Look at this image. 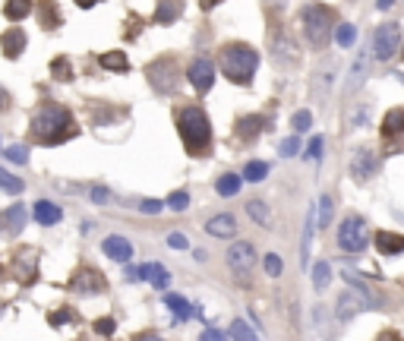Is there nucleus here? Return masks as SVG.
Masks as SVG:
<instances>
[{
  "label": "nucleus",
  "mask_w": 404,
  "mask_h": 341,
  "mask_svg": "<svg viewBox=\"0 0 404 341\" xmlns=\"http://www.w3.org/2000/svg\"><path fill=\"white\" fill-rule=\"evenodd\" d=\"M26 228V206L16 202L13 209H6L4 219H0V234H23Z\"/></svg>",
  "instance_id": "obj_19"
},
{
  "label": "nucleus",
  "mask_w": 404,
  "mask_h": 341,
  "mask_svg": "<svg viewBox=\"0 0 404 341\" xmlns=\"http://www.w3.org/2000/svg\"><path fill=\"white\" fill-rule=\"evenodd\" d=\"M95 332H98V335H114V319H98V322H95Z\"/></svg>",
  "instance_id": "obj_48"
},
{
  "label": "nucleus",
  "mask_w": 404,
  "mask_h": 341,
  "mask_svg": "<svg viewBox=\"0 0 404 341\" xmlns=\"http://www.w3.org/2000/svg\"><path fill=\"white\" fill-rule=\"evenodd\" d=\"M167 243H171L174 250H187V246H190V241H187V237H183V234H177V231H174V234L167 237Z\"/></svg>",
  "instance_id": "obj_50"
},
{
  "label": "nucleus",
  "mask_w": 404,
  "mask_h": 341,
  "mask_svg": "<svg viewBox=\"0 0 404 341\" xmlns=\"http://www.w3.org/2000/svg\"><path fill=\"white\" fill-rule=\"evenodd\" d=\"M38 23L45 32H54V28L63 26V16H61V6L54 0H38Z\"/></svg>",
  "instance_id": "obj_21"
},
{
  "label": "nucleus",
  "mask_w": 404,
  "mask_h": 341,
  "mask_svg": "<svg viewBox=\"0 0 404 341\" xmlns=\"http://www.w3.org/2000/svg\"><path fill=\"white\" fill-rule=\"evenodd\" d=\"M101 250H105V256L114 259V263H130V259H133V243H130L127 237H120V234L105 237Z\"/></svg>",
  "instance_id": "obj_15"
},
{
  "label": "nucleus",
  "mask_w": 404,
  "mask_h": 341,
  "mask_svg": "<svg viewBox=\"0 0 404 341\" xmlns=\"http://www.w3.org/2000/svg\"><path fill=\"white\" fill-rule=\"evenodd\" d=\"M136 341H165V338H158V335H152V332H143V335H136Z\"/></svg>",
  "instance_id": "obj_53"
},
{
  "label": "nucleus",
  "mask_w": 404,
  "mask_h": 341,
  "mask_svg": "<svg viewBox=\"0 0 404 341\" xmlns=\"http://www.w3.org/2000/svg\"><path fill=\"white\" fill-rule=\"evenodd\" d=\"M183 16V0H158V6H155V23L158 26H174L177 19Z\"/></svg>",
  "instance_id": "obj_20"
},
{
  "label": "nucleus",
  "mask_w": 404,
  "mask_h": 341,
  "mask_svg": "<svg viewBox=\"0 0 404 341\" xmlns=\"http://www.w3.org/2000/svg\"><path fill=\"white\" fill-rule=\"evenodd\" d=\"M332 219H335V202H332V196H328V193H322L319 196V221H316V224L326 231L328 224H332Z\"/></svg>",
  "instance_id": "obj_32"
},
{
  "label": "nucleus",
  "mask_w": 404,
  "mask_h": 341,
  "mask_svg": "<svg viewBox=\"0 0 404 341\" xmlns=\"http://www.w3.org/2000/svg\"><path fill=\"white\" fill-rule=\"evenodd\" d=\"M328 285H332V268H328V263H316L313 266V288L316 291H326Z\"/></svg>",
  "instance_id": "obj_35"
},
{
  "label": "nucleus",
  "mask_w": 404,
  "mask_h": 341,
  "mask_svg": "<svg viewBox=\"0 0 404 341\" xmlns=\"http://www.w3.org/2000/svg\"><path fill=\"white\" fill-rule=\"evenodd\" d=\"M366 243H370V224H366V219L348 215L341 221V228H338V246L348 253H360L366 250Z\"/></svg>",
  "instance_id": "obj_6"
},
{
  "label": "nucleus",
  "mask_w": 404,
  "mask_h": 341,
  "mask_svg": "<svg viewBox=\"0 0 404 341\" xmlns=\"http://www.w3.org/2000/svg\"><path fill=\"white\" fill-rule=\"evenodd\" d=\"M205 234H212V237H218V241H231L234 234H237V219L234 215H215V219H209L205 221Z\"/></svg>",
  "instance_id": "obj_17"
},
{
  "label": "nucleus",
  "mask_w": 404,
  "mask_h": 341,
  "mask_svg": "<svg viewBox=\"0 0 404 341\" xmlns=\"http://www.w3.org/2000/svg\"><path fill=\"white\" fill-rule=\"evenodd\" d=\"M291 127H294V133H306V130L313 127V114L310 111H297L291 117Z\"/></svg>",
  "instance_id": "obj_42"
},
{
  "label": "nucleus",
  "mask_w": 404,
  "mask_h": 341,
  "mask_svg": "<svg viewBox=\"0 0 404 341\" xmlns=\"http://www.w3.org/2000/svg\"><path fill=\"white\" fill-rule=\"evenodd\" d=\"M177 133L190 155L200 158L212 149V123L200 105H183L177 111Z\"/></svg>",
  "instance_id": "obj_2"
},
{
  "label": "nucleus",
  "mask_w": 404,
  "mask_h": 341,
  "mask_svg": "<svg viewBox=\"0 0 404 341\" xmlns=\"http://www.w3.org/2000/svg\"><path fill=\"white\" fill-rule=\"evenodd\" d=\"M200 341H227V335L224 332H218V329H205L200 335Z\"/></svg>",
  "instance_id": "obj_51"
},
{
  "label": "nucleus",
  "mask_w": 404,
  "mask_h": 341,
  "mask_svg": "<svg viewBox=\"0 0 404 341\" xmlns=\"http://www.w3.org/2000/svg\"><path fill=\"white\" fill-rule=\"evenodd\" d=\"M395 0H376V10H392Z\"/></svg>",
  "instance_id": "obj_55"
},
{
  "label": "nucleus",
  "mask_w": 404,
  "mask_h": 341,
  "mask_svg": "<svg viewBox=\"0 0 404 341\" xmlns=\"http://www.w3.org/2000/svg\"><path fill=\"white\" fill-rule=\"evenodd\" d=\"M32 0H6V6H4V16L6 19H13V23H19V19H26L29 13H32Z\"/></svg>",
  "instance_id": "obj_31"
},
{
  "label": "nucleus",
  "mask_w": 404,
  "mask_h": 341,
  "mask_svg": "<svg viewBox=\"0 0 404 341\" xmlns=\"http://www.w3.org/2000/svg\"><path fill=\"white\" fill-rule=\"evenodd\" d=\"M165 206L171 209V212H187V209H190V193H187V190L171 193V196H167V202H165Z\"/></svg>",
  "instance_id": "obj_40"
},
{
  "label": "nucleus",
  "mask_w": 404,
  "mask_h": 341,
  "mask_svg": "<svg viewBox=\"0 0 404 341\" xmlns=\"http://www.w3.org/2000/svg\"><path fill=\"white\" fill-rule=\"evenodd\" d=\"M70 288L79 297H98V294H105L108 281H105V275H101L98 268H79V272L70 278Z\"/></svg>",
  "instance_id": "obj_10"
},
{
  "label": "nucleus",
  "mask_w": 404,
  "mask_h": 341,
  "mask_svg": "<svg viewBox=\"0 0 404 341\" xmlns=\"http://www.w3.org/2000/svg\"><path fill=\"white\" fill-rule=\"evenodd\" d=\"M269 177V164L266 162H249L244 168V180L247 184H259V180Z\"/></svg>",
  "instance_id": "obj_36"
},
{
  "label": "nucleus",
  "mask_w": 404,
  "mask_h": 341,
  "mask_svg": "<svg viewBox=\"0 0 404 341\" xmlns=\"http://www.w3.org/2000/svg\"><path fill=\"white\" fill-rule=\"evenodd\" d=\"M92 199H95V202H108V199H111V190H108V187H95V190H92Z\"/></svg>",
  "instance_id": "obj_52"
},
{
  "label": "nucleus",
  "mask_w": 404,
  "mask_h": 341,
  "mask_svg": "<svg viewBox=\"0 0 404 341\" xmlns=\"http://www.w3.org/2000/svg\"><path fill=\"white\" fill-rule=\"evenodd\" d=\"M366 73H370V61H366V54H360L357 61H354V67H351V76H348V85H344V92H357L360 85H363V79Z\"/></svg>",
  "instance_id": "obj_27"
},
{
  "label": "nucleus",
  "mask_w": 404,
  "mask_h": 341,
  "mask_svg": "<svg viewBox=\"0 0 404 341\" xmlns=\"http://www.w3.org/2000/svg\"><path fill=\"white\" fill-rule=\"evenodd\" d=\"M67 322H73V313L67 307H63V313H51V325H54V329L57 325H67Z\"/></svg>",
  "instance_id": "obj_49"
},
{
  "label": "nucleus",
  "mask_w": 404,
  "mask_h": 341,
  "mask_svg": "<svg viewBox=\"0 0 404 341\" xmlns=\"http://www.w3.org/2000/svg\"><path fill=\"white\" fill-rule=\"evenodd\" d=\"M231 338L234 341H259V335L249 329L244 319H234V322H231Z\"/></svg>",
  "instance_id": "obj_37"
},
{
  "label": "nucleus",
  "mask_w": 404,
  "mask_h": 341,
  "mask_svg": "<svg viewBox=\"0 0 404 341\" xmlns=\"http://www.w3.org/2000/svg\"><path fill=\"white\" fill-rule=\"evenodd\" d=\"M376 250L382 253V256H398V253H404V234L379 231L376 234Z\"/></svg>",
  "instance_id": "obj_24"
},
{
  "label": "nucleus",
  "mask_w": 404,
  "mask_h": 341,
  "mask_svg": "<svg viewBox=\"0 0 404 341\" xmlns=\"http://www.w3.org/2000/svg\"><path fill=\"white\" fill-rule=\"evenodd\" d=\"M218 4H222V0H200V6H202V10H215Z\"/></svg>",
  "instance_id": "obj_54"
},
{
  "label": "nucleus",
  "mask_w": 404,
  "mask_h": 341,
  "mask_svg": "<svg viewBox=\"0 0 404 341\" xmlns=\"http://www.w3.org/2000/svg\"><path fill=\"white\" fill-rule=\"evenodd\" d=\"M335 26H338V13L326 4H306L300 10V28H304L306 45L322 51L328 48V41H335Z\"/></svg>",
  "instance_id": "obj_4"
},
{
  "label": "nucleus",
  "mask_w": 404,
  "mask_h": 341,
  "mask_svg": "<svg viewBox=\"0 0 404 341\" xmlns=\"http://www.w3.org/2000/svg\"><path fill=\"white\" fill-rule=\"evenodd\" d=\"M357 41V28L351 23H338L335 26V45L338 48H351Z\"/></svg>",
  "instance_id": "obj_33"
},
{
  "label": "nucleus",
  "mask_w": 404,
  "mask_h": 341,
  "mask_svg": "<svg viewBox=\"0 0 404 341\" xmlns=\"http://www.w3.org/2000/svg\"><path fill=\"white\" fill-rule=\"evenodd\" d=\"M319 155H322V136H313L310 146H306V158H316V162H319Z\"/></svg>",
  "instance_id": "obj_47"
},
{
  "label": "nucleus",
  "mask_w": 404,
  "mask_h": 341,
  "mask_svg": "<svg viewBox=\"0 0 404 341\" xmlns=\"http://www.w3.org/2000/svg\"><path fill=\"white\" fill-rule=\"evenodd\" d=\"M366 307H373V303L366 300V297L360 294V291H354V288H351V291L338 294V300H335V316L341 319V322H348V319H354L360 310H366Z\"/></svg>",
  "instance_id": "obj_14"
},
{
  "label": "nucleus",
  "mask_w": 404,
  "mask_h": 341,
  "mask_svg": "<svg viewBox=\"0 0 404 341\" xmlns=\"http://www.w3.org/2000/svg\"><path fill=\"white\" fill-rule=\"evenodd\" d=\"M6 158H10L13 164H29V149L26 146H10L6 149Z\"/></svg>",
  "instance_id": "obj_44"
},
{
  "label": "nucleus",
  "mask_w": 404,
  "mask_h": 341,
  "mask_svg": "<svg viewBox=\"0 0 404 341\" xmlns=\"http://www.w3.org/2000/svg\"><path fill=\"white\" fill-rule=\"evenodd\" d=\"M297 152H300V140H297V133H291L288 140H284L281 146H278V155H281V158H294Z\"/></svg>",
  "instance_id": "obj_43"
},
{
  "label": "nucleus",
  "mask_w": 404,
  "mask_h": 341,
  "mask_svg": "<svg viewBox=\"0 0 404 341\" xmlns=\"http://www.w3.org/2000/svg\"><path fill=\"white\" fill-rule=\"evenodd\" d=\"M247 215H249V219H253L256 224H262V228H269V224H271V209H269L262 199H249V202H247Z\"/></svg>",
  "instance_id": "obj_30"
},
{
  "label": "nucleus",
  "mask_w": 404,
  "mask_h": 341,
  "mask_svg": "<svg viewBox=\"0 0 404 341\" xmlns=\"http://www.w3.org/2000/svg\"><path fill=\"white\" fill-rule=\"evenodd\" d=\"M262 130H266V117H262V114H244V117H237V136L244 142L256 140Z\"/></svg>",
  "instance_id": "obj_22"
},
{
  "label": "nucleus",
  "mask_w": 404,
  "mask_h": 341,
  "mask_svg": "<svg viewBox=\"0 0 404 341\" xmlns=\"http://www.w3.org/2000/svg\"><path fill=\"white\" fill-rule=\"evenodd\" d=\"M161 209H167L165 202H158V199H139V212L143 215H158Z\"/></svg>",
  "instance_id": "obj_46"
},
{
  "label": "nucleus",
  "mask_w": 404,
  "mask_h": 341,
  "mask_svg": "<svg viewBox=\"0 0 404 341\" xmlns=\"http://www.w3.org/2000/svg\"><path fill=\"white\" fill-rule=\"evenodd\" d=\"M76 4H79V6H83V10H92V6H95V4H98V0H76Z\"/></svg>",
  "instance_id": "obj_56"
},
{
  "label": "nucleus",
  "mask_w": 404,
  "mask_h": 341,
  "mask_svg": "<svg viewBox=\"0 0 404 341\" xmlns=\"http://www.w3.org/2000/svg\"><path fill=\"white\" fill-rule=\"evenodd\" d=\"M382 136H385V140L404 136V107H392V111L385 114V120H382Z\"/></svg>",
  "instance_id": "obj_25"
},
{
  "label": "nucleus",
  "mask_w": 404,
  "mask_h": 341,
  "mask_svg": "<svg viewBox=\"0 0 404 341\" xmlns=\"http://www.w3.org/2000/svg\"><path fill=\"white\" fill-rule=\"evenodd\" d=\"M401 48V26L398 23H382L373 32V57L382 63H388Z\"/></svg>",
  "instance_id": "obj_8"
},
{
  "label": "nucleus",
  "mask_w": 404,
  "mask_h": 341,
  "mask_svg": "<svg viewBox=\"0 0 404 341\" xmlns=\"http://www.w3.org/2000/svg\"><path fill=\"white\" fill-rule=\"evenodd\" d=\"M165 303L174 310V316H177V319L202 316V313H200V307H190V300H187V297H180V294H165Z\"/></svg>",
  "instance_id": "obj_28"
},
{
  "label": "nucleus",
  "mask_w": 404,
  "mask_h": 341,
  "mask_svg": "<svg viewBox=\"0 0 404 341\" xmlns=\"http://www.w3.org/2000/svg\"><path fill=\"white\" fill-rule=\"evenodd\" d=\"M139 278H143V281H152V288L165 291L167 281H171V275H167V268H165V266H158V263H145V266H139Z\"/></svg>",
  "instance_id": "obj_23"
},
{
  "label": "nucleus",
  "mask_w": 404,
  "mask_h": 341,
  "mask_svg": "<svg viewBox=\"0 0 404 341\" xmlns=\"http://www.w3.org/2000/svg\"><path fill=\"white\" fill-rule=\"evenodd\" d=\"M218 67H222V73L231 79L234 85H249L256 76V70H259V54H256V48H249L247 41H227L218 51Z\"/></svg>",
  "instance_id": "obj_3"
},
{
  "label": "nucleus",
  "mask_w": 404,
  "mask_h": 341,
  "mask_svg": "<svg viewBox=\"0 0 404 341\" xmlns=\"http://www.w3.org/2000/svg\"><path fill=\"white\" fill-rule=\"evenodd\" d=\"M401 61H404V51H401Z\"/></svg>",
  "instance_id": "obj_58"
},
{
  "label": "nucleus",
  "mask_w": 404,
  "mask_h": 341,
  "mask_svg": "<svg viewBox=\"0 0 404 341\" xmlns=\"http://www.w3.org/2000/svg\"><path fill=\"white\" fill-rule=\"evenodd\" d=\"M187 79H190V85H193L200 95H205V92H212V85H215V61L212 57H193L190 61V67H187Z\"/></svg>",
  "instance_id": "obj_9"
},
{
  "label": "nucleus",
  "mask_w": 404,
  "mask_h": 341,
  "mask_svg": "<svg viewBox=\"0 0 404 341\" xmlns=\"http://www.w3.org/2000/svg\"><path fill=\"white\" fill-rule=\"evenodd\" d=\"M244 184H247L244 174H222V177L215 180V193L224 196V199H231V196L240 193V187H244Z\"/></svg>",
  "instance_id": "obj_26"
},
{
  "label": "nucleus",
  "mask_w": 404,
  "mask_h": 341,
  "mask_svg": "<svg viewBox=\"0 0 404 341\" xmlns=\"http://www.w3.org/2000/svg\"><path fill=\"white\" fill-rule=\"evenodd\" d=\"M332 76H335L332 70H322V73H316V76H313V83H316V85H313V92L319 89V98H326V95H328V85H332Z\"/></svg>",
  "instance_id": "obj_41"
},
{
  "label": "nucleus",
  "mask_w": 404,
  "mask_h": 341,
  "mask_svg": "<svg viewBox=\"0 0 404 341\" xmlns=\"http://www.w3.org/2000/svg\"><path fill=\"white\" fill-rule=\"evenodd\" d=\"M32 219L38 221V224H45V228H51V224H61L63 209L57 206V202H51V199H38L32 206Z\"/></svg>",
  "instance_id": "obj_18"
},
{
  "label": "nucleus",
  "mask_w": 404,
  "mask_h": 341,
  "mask_svg": "<svg viewBox=\"0 0 404 341\" xmlns=\"http://www.w3.org/2000/svg\"><path fill=\"white\" fill-rule=\"evenodd\" d=\"M227 268H231L237 278H249L253 275V268H256V263H259V253H256V246L249 243V241H237V243H231L227 246Z\"/></svg>",
  "instance_id": "obj_7"
},
{
  "label": "nucleus",
  "mask_w": 404,
  "mask_h": 341,
  "mask_svg": "<svg viewBox=\"0 0 404 341\" xmlns=\"http://www.w3.org/2000/svg\"><path fill=\"white\" fill-rule=\"evenodd\" d=\"M281 256H278V253H266V272L271 275V278H278V275H281Z\"/></svg>",
  "instance_id": "obj_45"
},
{
  "label": "nucleus",
  "mask_w": 404,
  "mask_h": 341,
  "mask_svg": "<svg viewBox=\"0 0 404 341\" xmlns=\"http://www.w3.org/2000/svg\"><path fill=\"white\" fill-rule=\"evenodd\" d=\"M4 107H6V92L0 89V111H4Z\"/></svg>",
  "instance_id": "obj_57"
},
{
  "label": "nucleus",
  "mask_w": 404,
  "mask_h": 341,
  "mask_svg": "<svg viewBox=\"0 0 404 341\" xmlns=\"http://www.w3.org/2000/svg\"><path fill=\"white\" fill-rule=\"evenodd\" d=\"M79 130L76 120H73V111L63 105H54V101H45L38 107V114L32 117V140L38 146H61V142L73 140Z\"/></svg>",
  "instance_id": "obj_1"
},
{
  "label": "nucleus",
  "mask_w": 404,
  "mask_h": 341,
  "mask_svg": "<svg viewBox=\"0 0 404 341\" xmlns=\"http://www.w3.org/2000/svg\"><path fill=\"white\" fill-rule=\"evenodd\" d=\"M145 76H149V83L155 85V92L161 95H174L180 85V70L177 63L171 61V57H158V61H152L149 67H145Z\"/></svg>",
  "instance_id": "obj_5"
},
{
  "label": "nucleus",
  "mask_w": 404,
  "mask_h": 341,
  "mask_svg": "<svg viewBox=\"0 0 404 341\" xmlns=\"http://www.w3.org/2000/svg\"><path fill=\"white\" fill-rule=\"evenodd\" d=\"M0 190H6V193H23V190H26V184H23L19 177H13L10 171L0 168Z\"/></svg>",
  "instance_id": "obj_39"
},
{
  "label": "nucleus",
  "mask_w": 404,
  "mask_h": 341,
  "mask_svg": "<svg viewBox=\"0 0 404 341\" xmlns=\"http://www.w3.org/2000/svg\"><path fill=\"white\" fill-rule=\"evenodd\" d=\"M51 76L61 79V83H70V79H73V67H70L67 57H57V61L51 63Z\"/></svg>",
  "instance_id": "obj_38"
},
{
  "label": "nucleus",
  "mask_w": 404,
  "mask_h": 341,
  "mask_svg": "<svg viewBox=\"0 0 404 341\" xmlns=\"http://www.w3.org/2000/svg\"><path fill=\"white\" fill-rule=\"evenodd\" d=\"M271 57H275L278 67H297L300 63V45L288 32H275L271 35Z\"/></svg>",
  "instance_id": "obj_11"
},
{
  "label": "nucleus",
  "mask_w": 404,
  "mask_h": 341,
  "mask_svg": "<svg viewBox=\"0 0 404 341\" xmlns=\"http://www.w3.org/2000/svg\"><path fill=\"white\" fill-rule=\"evenodd\" d=\"M13 275H16L23 285H32V278L38 275V250H35V246L16 250V256H13Z\"/></svg>",
  "instance_id": "obj_12"
},
{
  "label": "nucleus",
  "mask_w": 404,
  "mask_h": 341,
  "mask_svg": "<svg viewBox=\"0 0 404 341\" xmlns=\"http://www.w3.org/2000/svg\"><path fill=\"white\" fill-rule=\"evenodd\" d=\"M379 171V158L373 149H357L354 158H351V177L357 180V184H366L370 177H376Z\"/></svg>",
  "instance_id": "obj_13"
},
{
  "label": "nucleus",
  "mask_w": 404,
  "mask_h": 341,
  "mask_svg": "<svg viewBox=\"0 0 404 341\" xmlns=\"http://www.w3.org/2000/svg\"><path fill=\"white\" fill-rule=\"evenodd\" d=\"M313 224H316V212L306 219L304 224V243H300V266H310V241H313Z\"/></svg>",
  "instance_id": "obj_34"
},
{
  "label": "nucleus",
  "mask_w": 404,
  "mask_h": 341,
  "mask_svg": "<svg viewBox=\"0 0 404 341\" xmlns=\"http://www.w3.org/2000/svg\"><path fill=\"white\" fill-rule=\"evenodd\" d=\"M98 63L105 70H111V73H127V70H130V61H127L123 51H108V54L98 57Z\"/></svg>",
  "instance_id": "obj_29"
},
{
  "label": "nucleus",
  "mask_w": 404,
  "mask_h": 341,
  "mask_svg": "<svg viewBox=\"0 0 404 341\" xmlns=\"http://www.w3.org/2000/svg\"><path fill=\"white\" fill-rule=\"evenodd\" d=\"M26 45H29V38H26L23 28H6V32L0 35V51H4V57H10V61L23 57Z\"/></svg>",
  "instance_id": "obj_16"
}]
</instances>
